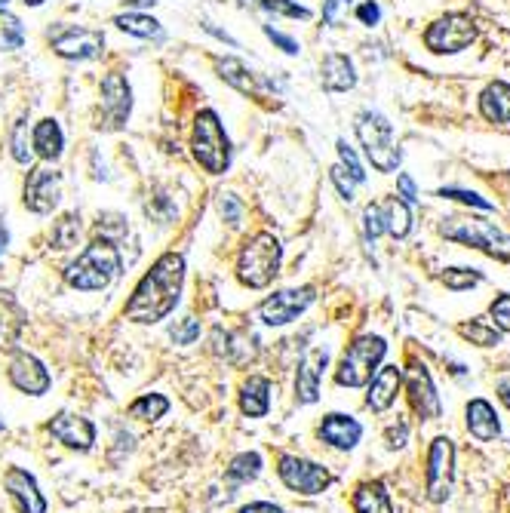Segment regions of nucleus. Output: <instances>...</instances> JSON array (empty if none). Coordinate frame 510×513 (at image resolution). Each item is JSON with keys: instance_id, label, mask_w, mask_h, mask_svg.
I'll list each match as a JSON object with an SVG mask.
<instances>
[{"instance_id": "1", "label": "nucleus", "mask_w": 510, "mask_h": 513, "mask_svg": "<svg viewBox=\"0 0 510 513\" xmlns=\"http://www.w3.org/2000/svg\"><path fill=\"white\" fill-rule=\"evenodd\" d=\"M185 283V259L179 252H163L154 268L139 280L133 298L126 302V317L133 323H157L173 314Z\"/></svg>"}, {"instance_id": "10", "label": "nucleus", "mask_w": 510, "mask_h": 513, "mask_svg": "<svg viewBox=\"0 0 510 513\" xmlns=\"http://www.w3.org/2000/svg\"><path fill=\"white\" fill-rule=\"evenodd\" d=\"M424 483H428V498L434 504H443L452 495V483H455V446H452L449 437H437L431 443Z\"/></svg>"}, {"instance_id": "20", "label": "nucleus", "mask_w": 510, "mask_h": 513, "mask_svg": "<svg viewBox=\"0 0 510 513\" xmlns=\"http://www.w3.org/2000/svg\"><path fill=\"white\" fill-rule=\"evenodd\" d=\"M326 363H329V354L323 348H314L305 354L299 375H295V397H299V403L311 406L320 400V381H323Z\"/></svg>"}, {"instance_id": "21", "label": "nucleus", "mask_w": 510, "mask_h": 513, "mask_svg": "<svg viewBox=\"0 0 510 513\" xmlns=\"http://www.w3.org/2000/svg\"><path fill=\"white\" fill-rule=\"evenodd\" d=\"M317 437H320L323 443H329L332 449L351 452V449L360 443V437H363V427H360V421L351 418V415L332 412V415H326L323 424L317 427Z\"/></svg>"}, {"instance_id": "22", "label": "nucleus", "mask_w": 510, "mask_h": 513, "mask_svg": "<svg viewBox=\"0 0 510 513\" xmlns=\"http://www.w3.org/2000/svg\"><path fill=\"white\" fill-rule=\"evenodd\" d=\"M403 384V369L400 366H381L372 378H369V394H366V406L372 412H388L397 403Z\"/></svg>"}, {"instance_id": "23", "label": "nucleus", "mask_w": 510, "mask_h": 513, "mask_svg": "<svg viewBox=\"0 0 510 513\" xmlns=\"http://www.w3.org/2000/svg\"><path fill=\"white\" fill-rule=\"evenodd\" d=\"M323 87L329 93H348L357 87V74H354V62L342 53H329L323 59Z\"/></svg>"}, {"instance_id": "32", "label": "nucleus", "mask_w": 510, "mask_h": 513, "mask_svg": "<svg viewBox=\"0 0 510 513\" xmlns=\"http://www.w3.org/2000/svg\"><path fill=\"white\" fill-rule=\"evenodd\" d=\"M117 28H123L126 34H136V37H160L163 28L157 19L145 16V13H126V16H117L114 19Z\"/></svg>"}, {"instance_id": "45", "label": "nucleus", "mask_w": 510, "mask_h": 513, "mask_svg": "<svg viewBox=\"0 0 510 513\" xmlns=\"http://www.w3.org/2000/svg\"><path fill=\"white\" fill-rule=\"evenodd\" d=\"M329 176H332V182H335L338 194H342V197L351 203V200H354V185H357V182L345 173V166H332V169H329Z\"/></svg>"}, {"instance_id": "51", "label": "nucleus", "mask_w": 510, "mask_h": 513, "mask_svg": "<svg viewBox=\"0 0 510 513\" xmlns=\"http://www.w3.org/2000/svg\"><path fill=\"white\" fill-rule=\"evenodd\" d=\"M403 440H406V424H400V434H397V427H391V431H388V449H400V446H406Z\"/></svg>"}, {"instance_id": "2", "label": "nucleus", "mask_w": 510, "mask_h": 513, "mask_svg": "<svg viewBox=\"0 0 510 513\" xmlns=\"http://www.w3.org/2000/svg\"><path fill=\"white\" fill-rule=\"evenodd\" d=\"M117 274H120V252L108 240H99V243L87 246L77 255V262H71L65 268L68 286H74L80 292H99V289L111 286V280Z\"/></svg>"}, {"instance_id": "19", "label": "nucleus", "mask_w": 510, "mask_h": 513, "mask_svg": "<svg viewBox=\"0 0 510 513\" xmlns=\"http://www.w3.org/2000/svg\"><path fill=\"white\" fill-rule=\"evenodd\" d=\"M4 486H7L10 498L16 501L19 513H47V498L40 495L37 480L28 474V470L10 467V470H7V477H4Z\"/></svg>"}, {"instance_id": "18", "label": "nucleus", "mask_w": 510, "mask_h": 513, "mask_svg": "<svg viewBox=\"0 0 510 513\" xmlns=\"http://www.w3.org/2000/svg\"><path fill=\"white\" fill-rule=\"evenodd\" d=\"M47 431H50L53 440H59L62 446H68V449H74V452H87V449H93V443H96V424H93L90 418L68 415V412L56 415V418L47 424Z\"/></svg>"}, {"instance_id": "12", "label": "nucleus", "mask_w": 510, "mask_h": 513, "mask_svg": "<svg viewBox=\"0 0 510 513\" xmlns=\"http://www.w3.org/2000/svg\"><path fill=\"white\" fill-rule=\"evenodd\" d=\"M314 302V289L302 286V289H280L271 298L259 305V317L268 326H286L292 320H299V314H305Z\"/></svg>"}, {"instance_id": "36", "label": "nucleus", "mask_w": 510, "mask_h": 513, "mask_svg": "<svg viewBox=\"0 0 510 513\" xmlns=\"http://www.w3.org/2000/svg\"><path fill=\"white\" fill-rule=\"evenodd\" d=\"M77 237H80V219L77 216H65L56 231H53V243L59 249H74L77 246Z\"/></svg>"}, {"instance_id": "30", "label": "nucleus", "mask_w": 510, "mask_h": 513, "mask_svg": "<svg viewBox=\"0 0 510 513\" xmlns=\"http://www.w3.org/2000/svg\"><path fill=\"white\" fill-rule=\"evenodd\" d=\"M259 474H262V455L259 452H243V455H237L228 464V470H225V477H228L231 486L249 483V480H255Z\"/></svg>"}, {"instance_id": "29", "label": "nucleus", "mask_w": 510, "mask_h": 513, "mask_svg": "<svg viewBox=\"0 0 510 513\" xmlns=\"http://www.w3.org/2000/svg\"><path fill=\"white\" fill-rule=\"evenodd\" d=\"M216 68H219V74L231 83V87L240 90L243 96H252L255 90H259V83H265L262 77H255L240 59H219Z\"/></svg>"}, {"instance_id": "25", "label": "nucleus", "mask_w": 510, "mask_h": 513, "mask_svg": "<svg viewBox=\"0 0 510 513\" xmlns=\"http://www.w3.org/2000/svg\"><path fill=\"white\" fill-rule=\"evenodd\" d=\"M467 431H471L483 443H489V440H495L501 434L498 415H495V409L486 400H471V403H467Z\"/></svg>"}, {"instance_id": "17", "label": "nucleus", "mask_w": 510, "mask_h": 513, "mask_svg": "<svg viewBox=\"0 0 510 513\" xmlns=\"http://www.w3.org/2000/svg\"><path fill=\"white\" fill-rule=\"evenodd\" d=\"M133 93L123 74H108L102 80V114H105V130H120L130 117Z\"/></svg>"}, {"instance_id": "47", "label": "nucleus", "mask_w": 510, "mask_h": 513, "mask_svg": "<svg viewBox=\"0 0 510 513\" xmlns=\"http://www.w3.org/2000/svg\"><path fill=\"white\" fill-rule=\"evenodd\" d=\"M219 209H222V216H225L228 225H240V200L234 194H222Z\"/></svg>"}, {"instance_id": "6", "label": "nucleus", "mask_w": 510, "mask_h": 513, "mask_svg": "<svg viewBox=\"0 0 510 513\" xmlns=\"http://www.w3.org/2000/svg\"><path fill=\"white\" fill-rule=\"evenodd\" d=\"M191 148L197 163L206 169V173L219 176L231 163V142L222 130V123L216 117V111H200L197 123H194V136H191Z\"/></svg>"}, {"instance_id": "41", "label": "nucleus", "mask_w": 510, "mask_h": 513, "mask_svg": "<svg viewBox=\"0 0 510 513\" xmlns=\"http://www.w3.org/2000/svg\"><path fill=\"white\" fill-rule=\"evenodd\" d=\"M338 157H342V166L348 169V176L360 185V182H366V173H363V166H360V160H357V154H354V148L348 145V142H338Z\"/></svg>"}, {"instance_id": "52", "label": "nucleus", "mask_w": 510, "mask_h": 513, "mask_svg": "<svg viewBox=\"0 0 510 513\" xmlns=\"http://www.w3.org/2000/svg\"><path fill=\"white\" fill-rule=\"evenodd\" d=\"M498 397H501V403L510 409V372L498 381Z\"/></svg>"}, {"instance_id": "11", "label": "nucleus", "mask_w": 510, "mask_h": 513, "mask_svg": "<svg viewBox=\"0 0 510 513\" xmlns=\"http://www.w3.org/2000/svg\"><path fill=\"white\" fill-rule=\"evenodd\" d=\"M277 474H280V480H283L286 489L302 492V495H317V492H323L332 483V474H329L323 464L308 461V458H299V455H283Z\"/></svg>"}, {"instance_id": "55", "label": "nucleus", "mask_w": 510, "mask_h": 513, "mask_svg": "<svg viewBox=\"0 0 510 513\" xmlns=\"http://www.w3.org/2000/svg\"><path fill=\"white\" fill-rule=\"evenodd\" d=\"M7 243H10V234L0 228V255H4V249H7Z\"/></svg>"}, {"instance_id": "58", "label": "nucleus", "mask_w": 510, "mask_h": 513, "mask_svg": "<svg viewBox=\"0 0 510 513\" xmlns=\"http://www.w3.org/2000/svg\"><path fill=\"white\" fill-rule=\"evenodd\" d=\"M0 431H4V421H0Z\"/></svg>"}, {"instance_id": "9", "label": "nucleus", "mask_w": 510, "mask_h": 513, "mask_svg": "<svg viewBox=\"0 0 510 513\" xmlns=\"http://www.w3.org/2000/svg\"><path fill=\"white\" fill-rule=\"evenodd\" d=\"M477 40V22L467 13H449L424 31V44L431 53H461Z\"/></svg>"}, {"instance_id": "33", "label": "nucleus", "mask_w": 510, "mask_h": 513, "mask_svg": "<svg viewBox=\"0 0 510 513\" xmlns=\"http://www.w3.org/2000/svg\"><path fill=\"white\" fill-rule=\"evenodd\" d=\"M458 332H461L464 338H471V345H480V348H495V345H501V332H498L492 323H486V320H471V323H464Z\"/></svg>"}, {"instance_id": "42", "label": "nucleus", "mask_w": 510, "mask_h": 513, "mask_svg": "<svg viewBox=\"0 0 510 513\" xmlns=\"http://www.w3.org/2000/svg\"><path fill=\"white\" fill-rule=\"evenodd\" d=\"M31 148H28V123L19 120L16 123V130H13V157L16 163H31Z\"/></svg>"}, {"instance_id": "38", "label": "nucleus", "mask_w": 510, "mask_h": 513, "mask_svg": "<svg viewBox=\"0 0 510 513\" xmlns=\"http://www.w3.org/2000/svg\"><path fill=\"white\" fill-rule=\"evenodd\" d=\"M169 338H173L176 345H194V341L200 338V323L194 317H185L169 329Z\"/></svg>"}, {"instance_id": "15", "label": "nucleus", "mask_w": 510, "mask_h": 513, "mask_svg": "<svg viewBox=\"0 0 510 513\" xmlns=\"http://www.w3.org/2000/svg\"><path fill=\"white\" fill-rule=\"evenodd\" d=\"M406 391H409V403L418 412V418H424V421L440 418L443 406H440L437 388H434V381H431V372L424 369L421 363L409 366V372H406Z\"/></svg>"}, {"instance_id": "4", "label": "nucleus", "mask_w": 510, "mask_h": 513, "mask_svg": "<svg viewBox=\"0 0 510 513\" xmlns=\"http://www.w3.org/2000/svg\"><path fill=\"white\" fill-rule=\"evenodd\" d=\"M357 139L378 173H394L400 166V151L394 145V126L378 111H363L357 117Z\"/></svg>"}, {"instance_id": "40", "label": "nucleus", "mask_w": 510, "mask_h": 513, "mask_svg": "<svg viewBox=\"0 0 510 513\" xmlns=\"http://www.w3.org/2000/svg\"><path fill=\"white\" fill-rule=\"evenodd\" d=\"M99 234H102V240H108V243L120 240V237L126 234L123 216H117V212H105V216L99 219Z\"/></svg>"}, {"instance_id": "57", "label": "nucleus", "mask_w": 510, "mask_h": 513, "mask_svg": "<svg viewBox=\"0 0 510 513\" xmlns=\"http://www.w3.org/2000/svg\"><path fill=\"white\" fill-rule=\"evenodd\" d=\"M240 4H243V7H249V4H252V0H240Z\"/></svg>"}, {"instance_id": "31", "label": "nucleus", "mask_w": 510, "mask_h": 513, "mask_svg": "<svg viewBox=\"0 0 510 513\" xmlns=\"http://www.w3.org/2000/svg\"><path fill=\"white\" fill-rule=\"evenodd\" d=\"M22 44H25V28H22V22L10 10H0V53L19 50Z\"/></svg>"}, {"instance_id": "13", "label": "nucleus", "mask_w": 510, "mask_h": 513, "mask_svg": "<svg viewBox=\"0 0 510 513\" xmlns=\"http://www.w3.org/2000/svg\"><path fill=\"white\" fill-rule=\"evenodd\" d=\"M7 375H10V381L16 384L22 394H31V397H44L50 391V384H53L47 366L40 363L34 354H28V351H16L10 357Z\"/></svg>"}, {"instance_id": "54", "label": "nucleus", "mask_w": 510, "mask_h": 513, "mask_svg": "<svg viewBox=\"0 0 510 513\" xmlns=\"http://www.w3.org/2000/svg\"><path fill=\"white\" fill-rule=\"evenodd\" d=\"M203 28H206V31H209V34H212V37H219V40H225V44H231V47H237V40H234V37H228V34H225V31H219V28H216V25H209V22H206V25H203Z\"/></svg>"}, {"instance_id": "43", "label": "nucleus", "mask_w": 510, "mask_h": 513, "mask_svg": "<svg viewBox=\"0 0 510 513\" xmlns=\"http://www.w3.org/2000/svg\"><path fill=\"white\" fill-rule=\"evenodd\" d=\"M489 317L495 320L492 326H495L498 332H510V295H498V298H495L492 308H489Z\"/></svg>"}, {"instance_id": "46", "label": "nucleus", "mask_w": 510, "mask_h": 513, "mask_svg": "<svg viewBox=\"0 0 510 513\" xmlns=\"http://www.w3.org/2000/svg\"><path fill=\"white\" fill-rule=\"evenodd\" d=\"M265 34L271 37V44H277V47H280V50H283L286 56H299V50H302V47L295 44V40H292L289 34H283V31H274L271 25L265 28Z\"/></svg>"}, {"instance_id": "35", "label": "nucleus", "mask_w": 510, "mask_h": 513, "mask_svg": "<svg viewBox=\"0 0 510 513\" xmlns=\"http://www.w3.org/2000/svg\"><path fill=\"white\" fill-rule=\"evenodd\" d=\"M480 280H483V274H480V271H471V268H452V271L443 274V283H446V289H452V292H464V289L477 286Z\"/></svg>"}, {"instance_id": "14", "label": "nucleus", "mask_w": 510, "mask_h": 513, "mask_svg": "<svg viewBox=\"0 0 510 513\" xmlns=\"http://www.w3.org/2000/svg\"><path fill=\"white\" fill-rule=\"evenodd\" d=\"M62 197V176L56 169H34L25 182V206L37 216H47L59 206Z\"/></svg>"}, {"instance_id": "39", "label": "nucleus", "mask_w": 510, "mask_h": 513, "mask_svg": "<svg viewBox=\"0 0 510 513\" xmlns=\"http://www.w3.org/2000/svg\"><path fill=\"white\" fill-rule=\"evenodd\" d=\"M148 216L154 219V222H173L176 219V203L173 200H169L166 194H157L151 203H148Z\"/></svg>"}, {"instance_id": "34", "label": "nucleus", "mask_w": 510, "mask_h": 513, "mask_svg": "<svg viewBox=\"0 0 510 513\" xmlns=\"http://www.w3.org/2000/svg\"><path fill=\"white\" fill-rule=\"evenodd\" d=\"M169 412V400L160 397V394H148V397H139L133 406H130V415L139 418V421H157Z\"/></svg>"}, {"instance_id": "44", "label": "nucleus", "mask_w": 510, "mask_h": 513, "mask_svg": "<svg viewBox=\"0 0 510 513\" xmlns=\"http://www.w3.org/2000/svg\"><path fill=\"white\" fill-rule=\"evenodd\" d=\"M440 197H446V200H458V203H467V206H477V209H483V212H489V209H492V203H489V200H483V197H480V194H474V191L443 188V191H440Z\"/></svg>"}, {"instance_id": "5", "label": "nucleus", "mask_w": 510, "mask_h": 513, "mask_svg": "<svg viewBox=\"0 0 510 513\" xmlns=\"http://www.w3.org/2000/svg\"><path fill=\"white\" fill-rule=\"evenodd\" d=\"M385 354H388L385 338L360 335L357 341H351L342 363H338L335 381L342 384V388H363V384H369V378L378 372V363L385 360Z\"/></svg>"}, {"instance_id": "37", "label": "nucleus", "mask_w": 510, "mask_h": 513, "mask_svg": "<svg viewBox=\"0 0 510 513\" xmlns=\"http://www.w3.org/2000/svg\"><path fill=\"white\" fill-rule=\"evenodd\" d=\"M262 10L280 13V16H289V19H311V10L299 7L295 0H262Z\"/></svg>"}, {"instance_id": "24", "label": "nucleus", "mask_w": 510, "mask_h": 513, "mask_svg": "<svg viewBox=\"0 0 510 513\" xmlns=\"http://www.w3.org/2000/svg\"><path fill=\"white\" fill-rule=\"evenodd\" d=\"M240 409L249 418H265L271 409V381L262 375H249V381L240 391Z\"/></svg>"}, {"instance_id": "16", "label": "nucleus", "mask_w": 510, "mask_h": 513, "mask_svg": "<svg viewBox=\"0 0 510 513\" xmlns=\"http://www.w3.org/2000/svg\"><path fill=\"white\" fill-rule=\"evenodd\" d=\"M53 50L62 59H99L105 50V37L90 28H62L53 34Z\"/></svg>"}, {"instance_id": "28", "label": "nucleus", "mask_w": 510, "mask_h": 513, "mask_svg": "<svg viewBox=\"0 0 510 513\" xmlns=\"http://www.w3.org/2000/svg\"><path fill=\"white\" fill-rule=\"evenodd\" d=\"M31 148L44 157V160H56L65 148V136H62V126L56 120H40L34 126V136H31Z\"/></svg>"}, {"instance_id": "49", "label": "nucleus", "mask_w": 510, "mask_h": 513, "mask_svg": "<svg viewBox=\"0 0 510 513\" xmlns=\"http://www.w3.org/2000/svg\"><path fill=\"white\" fill-rule=\"evenodd\" d=\"M397 188H400V200H406V203H412L415 197H418V188H415V182H412V176H397Z\"/></svg>"}, {"instance_id": "50", "label": "nucleus", "mask_w": 510, "mask_h": 513, "mask_svg": "<svg viewBox=\"0 0 510 513\" xmlns=\"http://www.w3.org/2000/svg\"><path fill=\"white\" fill-rule=\"evenodd\" d=\"M240 513H283V507H277V504H271V501H252V504H246Z\"/></svg>"}, {"instance_id": "53", "label": "nucleus", "mask_w": 510, "mask_h": 513, "mask_svg": "<svg viewBox=\"0 0 510 513\" xmlns=\"http://www.w3.org/2000/svg\"><path fill=\"white\" fill-rule=\"evenodd\" d=\"M348 0H326V7H323V19L326 22H332L335 19V13H338V7H345Z\"/></svg>"}, {"instance_id": "27", "label": "nucleus", "mask_w": 510, "mask_h": 513, "mask_svg": "<svg viewBox=\"0 0 510 513\" xmlns=\"http://www.w3.org/2000/svg\"><path fill=\"white\" fill-rule=\"evenodd\" d=\"M354 513H394L385 483H378V480L360 483L354 492Z\"/></svg>"}, {"instance_id": "59", "label": "nucleus", "mask_w": 510, "mask_h": 513, "mask_svg": "<svg viewBox=\"0 0 510 513\" xmlns=\"http://www.w3.org/2000/svg\"><path fill=\"white\" fill-rule=\"evenodd\" d=\"M0 4H7V0H0Z\"/></svg>"}, {"instance_id": "26", "label": "nucleus", "mask_w": 510, "mask_h": 513, "mask_svg": "<svg viewBox=\"0 0 510 513\" xmlns=\"http://www.w3.org/2000/svg\"><path fill=\"white\" fill-rule=\"evenodd\" d=\"M480 111L492 123H510V83L495 80L480 96Z\"/></svg>"}, {"instance_id": "56", "label": "nucleus", "mask_w": 510, "mask_h": 513, "mask_svg": "<svg viewBox=\"0 0 510 513\" xmlns=\"http://www.w3.org/2000/svg\"><path fill=\"white\" fill-rule=\"evenodd\" d=\"M25 4H28V7H40V4H44V0H25Z\"/></svg>"}, {"instance_id": "7", "label": "nucleus", "mask_w": 510, "mask_h": 513, "mask_svg": "<svg viewBox=\"0 0 510 513\" xmlns=\"http://www.w3.org/2000/svg\"><path fill=\"white\" fill-rule=\"evenodd\" d=\"M363 228H366V240H378L381 234H391V237L403 240L412 231V209L400 197L375 200L363 212Z\"/></svg>"}, {"instance_id": "48", "label": "nucleus", "mask_w": 510, "mask_h": 513, "mask_svg": "<svg viewBox=\"0 0 510 513\" xmlns=\"http://www.w3.org/2000/svg\"><path fill=\"white\" fill-rule=\"evenodd\" d=\"M357 19L363 22V25H375L378 19H381V10H378V4L375 0H366V4L357 10Z\"/></svg>"}, {"instance_id": "8", "label": "nucleus", "mask_w": 510, "mask_h": 513, "mask_svg": "<svg viewBox=\"0 0 510 513\" xmlns=\"http://www.w3.org/2000/svg\"><path fill=\"white\" fill-rule=\"evenodd\" d=\"M440 231H443L446 240L483 249L486 255H495V259H501V262L507 259V252H504L507 237H504V231L495 228V222H486V219H449Z\"/></svg>"}, {"instance_id": "3", "label": "nucleus", "mask_w": 510, "mask_h": 513, "mask_svg": "<svg viewBox=\"0 0 510 513\" xmlns=\"http://www.w3.org/2000/svg\"><path fill=\"white\" fill-rule=\"evenodd\" d=\"M280 259H283L280 240L274 234H268V231L255 234L240 249V259H237V277H240V283H246L249 289H265V286H271V280L280 271Z\"/></svg>"}]
</instances>
